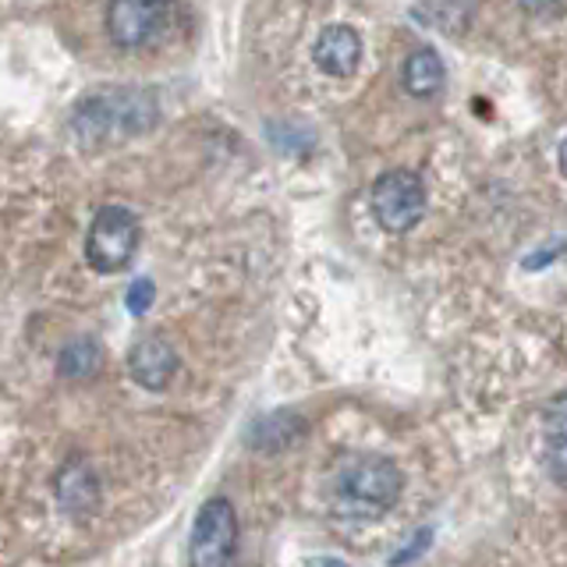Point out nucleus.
Segmentation results:
<instances>
[{"label": "nucleus", "mask_w": 567, "mask_h": 567, "mask_svg": "<svg viewBox=\"0 0 567 567\" xmlns=\"http://www.w3.org/2000/svg\"><path fill=\"white\" fill-rule=\"evenodd\" d=\"M309 567H348L344 560H337V557H316Z\"/></svg>", "instance_id": "19"}, {"label": "nucleus", "mask_w": 567, "mask_h": 567, "mask_svg": "<svg viewBox=\"0 0 567 567\" xmlns=\"http://www.w3.org/2000/svg\"><path fill=\"white\" fill-rule=\"evenodd\" d=\"M58 493H61V501H64V507H71V511H89L96 504V475L89 472V465L85 461H71V465L61 472V486H58Z\"/></svg>", "instance_id": "10"}, {"label": "nucleus", "mask_w": 567, "mask_h": 567, "mask_svg": "<svg viewBox=\"0 0 567 567\" xmlns=\"http://www.w3.org/2000/svg\"><path fill=\"white\" fill-rule=\"evenodd\" d=\"M401 489H404V475L394 461L383 454L354 457L341 468V475H337L341 504L351 511H365V514L390 511L401 501Z\"/></svg>", "instance_id": "1"}, {"label": "nucleus", "mask_w": 567, "mask_h": 567, "mask_svg": "<svg viewBox=\"0 0 567 567\" xmlns=\"http://www.w3.org/2000/svg\"><path fill=\"white\" fill-rule=\"evenodd\" d=\"M560 252H564V241L546 245V248H539L536 256H525V270H543V266H546V262H554Z\"/></svg>", "instance_id": "17"}, {"label": "nucleus", "mask_w": 567, "mask_h": 567, "mask_svg": "<svg viewBox=\"0 0 567 567\" xmlns=\"http://www.w3.org/2000/svg\"><path fill=\"white\" fill-rule=\"evenodd\" d=\"M128 372L138 386L164 390L177 372V351L164 341V337H142L128 354Z\"/></svg>", "instance_id": "8"}, {"label": "nucleus", "mask_w": 567, "mask_h": 567, "mask_svg": "<svg viewBox=\"0 0 567 567\" xmlns=\"http://www.w3.org/2000/svg\"><path fill=\"white\" fill-rule=\"evenodd\" d=\"M61 377L68 380H82V377H93V372L100 369V348L93 341H75V344H68L61 351Z\"/></svg>", "instance_id": "12"}, {"label": "nucleus", "mask_w": 567, "mask_h": 567, "mask_svg": "<svg viewBox=\"0 0 567 567\" xmlns=\"http://www.w3.org/2000/svg\"><path fill=\"white\" fill-rule=\"evenodd\" d=\"M312 61L323 75L348 79L359 71L362 61V40L351 25H327L319 32V40L312 47Z\"/></svg>", "instance_id": "7"}, {"label": "nucleus", "mask_w": 567, "mask_h": 567, "mask_svg": "<svg viewBox=\"0 0 567 567\" xmlns=\"http://www.w3.org/2000/svg\"><path fill=\"white\" fill-rule=\"evenodd\" d=\"M425 203H430L425 182L408 167H394L380 174L369 192L372 217H377V224L386 235H408V230L425 217Z\"/></svg>", "instance_id": "3"}, {"label": "nucleus", "mask_w": 567, "mask_h": 567, "mask_svg": "<svg viewBox=\"0 0 567 567\" xmlns=\"http://www.w3.org/2000/svg\"><path fill=\"white\" fill-rule=\"evenodd\" d=\"M546 461H549V475H554L560 486H567V443H554Z\"/></svg>", "instance_id": "15"}, {"label": "nucleus", "mask_w": 567, "mask_h": 567, "mask_svg": "<svg viewBox=\"0 0 567 567\" xmlns=\"http://www.w3.org/2000/svg\"><path fill=\"white\" fill-rule=\"evenodd\" d=\"M543 433H546L549 447H554V443H567V394H557V398L546 401V408H543Z\"/></svg>", "instance_id": "13"}, {"label": "nucleus", "mask_w": 567, "mask_h": 567, "mask_svg": "<svg viewBox=\"0 0 567 567\" xmlns=\"http://www.w3.org/2000/svg\"><path fill=\"white\" fill-rule=\"evenodd\" d=\"M560 171H564V177H567V138L560 142Z\"/></svg>", "instance_id": "20"}, {"label": "nucleus", "mask_w": 567, "mask_h": 567, "mask_svg": "<svg viewBox=\"0 0 567 567\" xmlns=\"http://www.w3.org/2000/svg\"><path fill=\"white\" fill-rule=\"evenodd\" d=\"M443 82H447V68H443V58L433 47H415L404 58L401 68V85L408 96L415 100H433L443 93Z\"/></svg>", "instance_id": "9"}, {"label": "nucleus", "mask_w": 567, "mask_h": 567, "mask_svg": "<svg viewBox=\"0 0 567 567\" xmlns=\"http://www.w3.org/2000/svg\"><path fill=\"white\" fill-rule=\"evenodd\" d=\"M138 217L124 206H103L85 235V259L96 274H121L138 252Z\"/></svg>", "instance_id": "4"}, {"label": "nucleus", "mask_w": 567, "mask_h": 567, "mask_svg": "<svg viewBox=\"0 0 567 567\" xmlns=\"http://www.w3.org/2000/svg\"><path fill=\"white\" fill-rule=\"evenodd\" d=\"M177 0H106V32L124 50L159 40L174 22Z\"/></svg>", "instance_id": "5"}, {"label": "nucleus", "mask_w": 567, "mask_h": 567, "mask_svg": "<svg viewBox=\"0 0 567 567\" xmlns=\"http://www.w3.org/2000/svg\"><path fill=\"white\" fill-rule=\"evenodd\" d=\"M153 121V100L132 89H114V93H100L93 100H82L75 111V132L89 142L135 135Z\"/></svg>", "instance_id": "2"}, {"label": "nucleus", "mask_w": 567, "mask_h": 567, "mask_svg": "<svg viewBox=\"0 0 567 567\" xmlns=\"http://www.w3.org/2000/svg\"><path fill=\"white\" fill-rule=\"evenodd\" d=\"M153 284L146 280V277H142V280H135L132 284V288H128V298H124V301H128V312H135V316H142V312H146L150 306H153Z\"/></svg>", "instance_id": "14"}, {"label": "nucleus", "mask_w": 567, "mask_h": 567, "mask_svg": "<svg viewBox=\"0 0 567 567\" xmlns=\"http://www.w3.org/2000/svg\"><path fill=\"white\" fill-rule=\"evenodd\" d=\"M301 433H306V422H301L298 415H291V412H277V415L262 419L256 425L252 443L259 451H280V447H288V443H295Z\"/></svg>", "instance_id": "11"}, {"label": "nucleus", "mask_w": 567, "mask_h": 567, "mask_svg": "<svg viewBox=\"0 0 567 567\" xmlns=\"http://www.w3.org/2000/svg\"><path fill=\"white\" fill-rule=\"evenodd\" d=\"M238 546V514L230 501H206L188 539V567H230Z\"/></svg>", "instance_id": "6"}, {"label": "nucleus", "mask_w": 567, "mask_h": 567, "mask_svg": "<svg viewBox=\"0 0 567 567\" xmlns=\"http://www.w3.org/2000/svg\"><path fill=\"white\" fill-rule=\"evenodd\" d=\"M522 8L539 18H557L567 8V0H522Z\"/></svg>", "instance_id": "16"}, {"label": "nucleus", "mask_w": 567, "mask_h": 567, "mask_svg": "<svg viewBox=\"0 0 567 567\" xmlns=\"http://www.w3.org/2000/svg\"><path fill=\"white\" fill-rule=\"evenodd\" d=\"M430 536H433V528H422V532H419V543H408V546H404L401 554H398L394 560H390V564H394V567H401V564H408V560H412V557H419L422 549L430 546Z\"/></svg>", "instance_id": "18"}]
</instances>
